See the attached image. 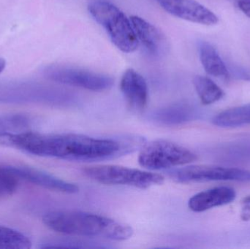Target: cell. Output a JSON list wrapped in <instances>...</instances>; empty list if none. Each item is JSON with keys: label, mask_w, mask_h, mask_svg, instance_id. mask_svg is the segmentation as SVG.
Instances as JSON below:
<instances>
[{"label": "cell", "mask_w": 250, "mask_h": 249, "mask_svg": "<svg viewBox=\"0 0 250 249\" xmlns=\"http://www.w3.org/2000/svg\"><path fill=\"white\" fill-rule=\"evenodd\" d=\"M142 139L125 140L95 138L80 134L6 133L0 134V146L30 154L79 162H97L119 157L143 146Z\"/></svg>", "instance_id": "obj_1"}, {"label": "cell", "mask_w": 250, "mask_h": 249, "mask_svg": "<svg viewBox=\"0 0 250 249\" xmlns=\"http://www.w3.org/2000/svg\"><path fill=\"white\" fill-rule=\"evenodd\" d=\"M44 225L64 235L123 241L133 235L129 225L101 215L79 211H54L42 217Z\"/></svg>", "instance_id": "obj_2"}, {"label": "cell", "mask_w": 250, "mask_h": 249, "mask_svg": "<svg viewBox=\"0 0 250 249\" xmlns=\"http://www.w3.org/2000/svg\"><path fill=\"white\" fill-rule=\"evenodd\" d=\"M89 13L105 28L113 43L124 53L134 52L139 41L130 20L117 6L108 1H96L89 4Z\"/></svg>", "instance_id": "obj_3"}, {"label": "cell", "mask_w": 250, "mask_h": 249, "mask_svg": "<svg viewBox=\"0 0 250 249\" xmlns=\"http://www.w3.org/2000/svg\"><path fill=\"white\" fill-rule=\"evenodd\" d=\"M82 172L85 176L100 184L128 186L141 190L162 185L165 181V177L160 174L120 165L86 167L82 170Z\"/></svg>", "instance_id": "obj_4"}, {"label": "cell", "mask_w": 250, "mask_h": 249, "mask_svg": "<svg viewBox=\"0 0 250 249\" xmlns=\"http://www.w3.org/2000/svg\"><path fill=\"white\" fill-rule=\"evenodd\" d=\"M198 156L189 149L166 140H152L142 146L138 163L148 171H161L192 163Z\"/></svg>", "instance_id": "obj_5"}, {"label": "cell", "mask_w": 250, "mask_h": 249, "mask_svg": "<svg viewBox=\"0 0 250 249\" xmlns=\"http://www.w3.org/2000/svg\"><path fill=\"white\" fill-rule=\"evenodd\" d=\"M43 75L51 81L92 92H104L114 84V78L107 75L70 66H48L44 69Z\"/></svg>", "instance_id": "obj_6"}, {"label": "cell", "mask_w": 250, "mask_h": 249, "mask_svg": "<svg viewBox=\"0 0 250 249\" xmlns=\"http://www.w3.org/2000/svg\"><path fill=\"white\" fill-rule=\"evenodd\" d=\"M170 178L179 184L207 181H250V172L235 168L212 165H189L169 171Z\"/></svg>", "instance_id": "obj_7"}, {"label": "cell", "mask_w": 250, "mask_h": 249, "mask_svg": "<svg viewBox=\"0 0 250 249\" xmlns=\"http://www.w3.org/2000/svg\"><path fill=\"white\" fill-rule=\"evenodd\" d=\"M1 168L18 180H23L51 191L65 194H76L79 192V187L76 184L63 181L54 175L35 168L13 165H5L1 166Z\"/></svg>", "instance_id": "obj_8"}, {"label": "cell", "mask_w": 250, "mask_h": 249, "mask_svg": "<svg viewBox=\"0 0 250 249\" xmlns=\"http://www.w3.org/2000/svg\"><path fill=\"white\" fill-rule=\"evenodd\" d=\"M167 13L179 19L200 23L217 24L219 19L212 11L194 0H157Z\"/></svg>", "instance_id": "obj_9"}, {"label": "cell", "mask_w": 250, "mask_h": 249, "mask_svg": "<svg viewBox=\"0 0 250 249\" xmlns=\"http://www.w3.org/2000/svg\"><path fill=\"white\" fill-rule=\"evenodd\" d=\"M120 89L131 108L141 111L148 102V91L146 81L133 69L125 72L120 82Z\"/></svg>", "instance_id": "obj_10"}, {"label": "cell", "mask_w": 250, "mask_h": 249, "mask_svg": "<svg viewBox=\"0 0 250 249\" xmlns=\"http://www.w3.org/2000/svg\"><path fill=\"white\" fill-rule=\"evenodd\" d=\"M130 21L138 41L142 42L150 54L160 56L166 51L167 40L160 29L139 16H131Z\"/></svg>", "instance_id": "obj_11"}, {"label": "cell", "mask_w": 250, "mask_h": 249, "mask_svg": "<svg viewBox=\"0 0 250 249\" xmlns=\"http://www.w3.org/2000/svg\"><path fill=\"white\" fill-rule=\"evenodd\" d=\"M236 197V192L233 189L228 187H216L192 196L188 202V207L192 211L200 213L229 204Z\"/></svg>", "instance_id": "obj_12"}, {"label": "cell", "mask_w": 250, "mask_h": 249, "mask_svg": "<svg viewBox=\"0 0 250 249\" xmlns=\"http://www.w3.org/2000/svg\"><path fill=\"white\" fill-rule=\"evenodd\" d=\"M198 112L188 103H176L157 110L153 114L156 122L167 126L179 125L195 119Z\"/></svg>", "instance_id": "obj_13"}, {"label": "cell", "mask_w": 250, "mask_h": 249, "mask_svg": "<svg viewBox=\"0 0 250 249\" xmlns=\"http://www.w3.org/2000/svg\"><path fill=\"white\" fill-rule=\"evenodd\" d=\"M200 58L207 74L219 78L229 79L230 73L217 50L207 42L199 45Z\"/></svg>", "instance_id": "obj_14"}, {"label": "cell", "mask_w": 250, "mask_h": 249, "mask_svg": "<svg viewBox=\"0 0 250 249\" xmlns=\"http://www.w3.org/2000/svg\"><path fill=\"white\" fill-rule=\"evenodd\" d=\"M212 123L220 127H237L250 124V104L226 110L213 118Z\"/></svg>", "instance_id": "obj_15"}, {"label": "cell", "mask_w": 250, "mask_h": 249, "mask_svg": "<svg viewBox=\"0 0 250 249\" xmlns=\"http://www.w3.org/2000/svg\"><path fill=\"white\" fill-rule=\"evenodd\" d=\"M194 87L204 105H210L221 99L224 96L223 89L211 79L197 76L193 78Z\"/></svg>", "instance_id": "obj_16"}, {"label": "cell", "mask_w": 250, "mask_h": 249, "mask_svg": "<svg viewBox=\"0 0 250 249\" xmlns=\"http://www.w3.org/2000/svg\"><path fill=\"white\" fill-rule=\"evenodd\" d=\"M31 247L32 242L24 234L0 226V249H29Z\"/></svg>", "instance_id": "obj_17"}, {"label": "cell", "mask_w": 250, "mask_h": 249, "mask_svg": "<svg viewBox=\"0 0 250 249\" xmlns=\"http://www.w3.org/2000/svg\"><path fill=\"white\" fill-rule=\"evenodd\" d=\"M28 120L19 115H0V134L13 133L27 125Z\"/></svg>", "instance_id": "obj_18"}, {"label": "cell", "mask_w": 250, "mask_h": 249, "mask_svg": "<svg viewBox=\"0 0 250 249\" xmlns=\"http://www.w3.org/2000/svg\"><path fill=\"white\" fill-rule=\"evenodd\" d=\"M19 181L0 167V198L9 197L16 192Z\"/></svg>", "instance_id": "obj_19"}, {"label": "cell", "mask_w": 250, "mask_h": 249, "mask_svg": "<svg viewBox=\"0 0 250 249\" xmlns=\"http://www.w3.org/2000/svg\"><path fill=\"white\" fill-rule=\"evenodd\" d=\"M238 7L247 16L250 18V1H239Z\"/></svg>", "instance_id": "obj_20"}, {"label": "cell", "mask_w": 250, "mask_h": 249, "mask_svg": "<svg viewBox=\"0 0 250 249\" xmlns=\"http://www.w3.org/2000/svg\"><path fill=\"white\" fill-rule=\"evenodd\" d=\"M242 205H243L244 211H245L246 214H250V196H248L246 198L244 199Z\"/></svg>", "instance_id": "obj_21"}, {"label": "cell", "mask_w": 250, "mask_h": 249, "mask_svg": "<svg viewBox=\"0 0 250 249\" xmlns=\"http://www.w3.org/2000/svg\"><path fill=\"white\" fill-rule=\"evenodd\" d=\"M6 67V61L4 58H0V74L4 71Z\"/></svg>", "instance_id": "obj_22"}]
</instances>
